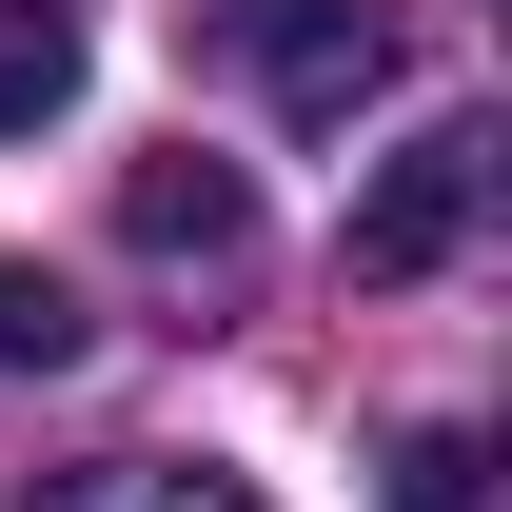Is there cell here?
I'll return each mask as SVG.
<instances>
[{
  "label": "cell",
  "mask_w": 512,
  "mask_h": 512,
  "mask_svg": "<svg viewBox=\"0 0 512 512\" xmlns=\"http://www.w3.org/2000/svg\"><path fill=\"white\" fill-rule=\"evenodd\" d=\"M60 355H79V296L40 256H0V375H60Z\"/></svg>",
  "instance_id": "5"
},
{
  "label": "cell",
  "mask_w": 512,
  "mask_h": 512,
  "mask_svg": "<svg viewBox=\"0 0 512 512\" xmlns=\"http://www.w3.org/2000/svg\"><path fill=\"white\" fill-rule=\"evenodd\" d=\"M394 512H493V453H473V434H414V453H394Z\"/></svg>",
  "instance_id": "6"
},
{
  "label": "cell",
  "mask_w": 512,
  "mask_h": 512,
  "mask_svg": "<svg viewBox=\"0 0 512 512\" xmlns=\"http://www.w3.org/2000/svg\"><path fill=\"white\" fill-rule=\"evenodd\" d=\"M119 237H138V256H197V276H217V256L256 237V197H237V158H138V178H119Z\"/></svg>",
  "instance_id": "3"
},
{
  "label": "cell",
  "mask_w": 512,
  "mask_h": 512,
  "mask_svg": "<svg viewBox=\"0 0 512 512\" xmlns=\"http://www.w3.org/2000/svg\"><path fill=\"white\" fill-rule=\"evenodd\" d=\"M79 99V0H0V138H40Z\"/></svg>",
  "instance_id": "4"
},
{
  "label": "cell",
  "mask_w": 512,
  "mask_h": 512,
  "mask_svg": "<svg viewBox=\"0 0 512 512\" xmlns=\"http://www.w3.org/2000/svg\"><path fill=\"white\" fill-rule=\"evenodd\" d=\"M197 40H217L276 119H355V99L394 79V20H375V0H197Z\"/></svg>",
  "instance_id": "1"
},
{
  "label": "cell",
  "mask_w": 512,
  "mask_h": 512,
  "mask_svg": "<svg viewBox=\"0 0 512 512\" xmlns=\"http://www.w3.org/2000/svg\"><path fill=\"white\" fill-rule=\"evenodd\" d=\"M473 197H493V138H473V119H414L375 158V197H355V276H434V256L473 237Z\"/></svg>",
  "instance_id": "2"
}]
</instances>
